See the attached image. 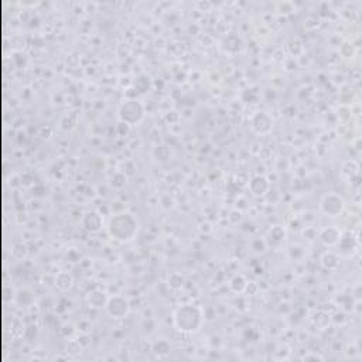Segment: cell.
Here are the masks:
<instances>
[{
  "instance_id": "obj_1",
  "label": "cell",
  "mask_w": 362,
  "mask_h": 362,
  "mask_svg": "<svg viewBox=\"0 0 362 362\" xmlns=\"http://www.w3.org/2000/svg\"><path fill=\"white\" fill-rule=\"evenodd\" d=\"M204 322V314L201 309L192 304H184L178 307L174 313V325L181 333H197Z\"/></svg>"
},
{
  "instance_id": "obj_2",
  "label": "cell",
  "mask_w": 362,
  "mask_h": 362,
  "mask_svg": "<svg viewBox=\"0 0 362 362\" xmlns=\"http://www.w3.org/2000/svg\"><path fill=\"white\" fill-rule=\"evenodd\" d=\"M107 231L118 241H130L137 232V221L130 212H119L111 218Z\"/></svg>"
},
{
  "instance_id": "obj_3",
  "label": "cell",
  "mask_w": 362,
  "mask_h": 362,
  "mask_svg": "<svg viewBox=\"0 0 362 362\" xmlns=\"http://www.w3.org/2000/svg\"><path fill=\"white\" fill-rule=\"evenodd\" d=\"M119 119L124 124H136L144 116V107L137 99H126L119 106Z\"/></svg>"
},
{
  "instance_id": "obj_4",
  "label": "cell",
  "mask_w": 362,
  "mask_h": 362,
  "mask_svg": "<svg viewBox=\"0 0 362 362\" xmlns=\"http://www.w3.org/2000/svg\"><path fill=\"white\" fill-rule=\"evenodd\" d=\"M345 208L344 198L335 194V192H330L325 194L322 197L321 203H320V209L322 214H325L327 216H338L342 214V211Z\"/></svg>"
},
{
  "instance_id": "obj_5",
  "label": "cell",
  "mask_w": 362,
  "mask_h": 362,
  "mask_svg": "<svg viewBox=\"0 0 362 362\" xmlns=\"http://www.w3.org/2000/svg\"><path fill=\"white\" fill-rule=\"evenodd\" d=\"M129 301L122 297V296H113L107 299V303L105 305V310L112 318H123L129 313Z\"/></svg>"
},
{
  "instance_id": "obj_6",
  "label": "cell",
  "mask_w": 362,
  "mask_h": 362,
  "mask_svg": "<svg viewBox=\"0 0 362 362\" xmlns=\"http://www.w3.org/2000/svg\"><path fill=\"white\" fill-rule=\"evenodd\" d=\"M286 237H287V232H286V228L282 225H275L272 226L267 235H266V242L272 245V246H279L282 245L284 241H286Z\"/></svg>"
},
{
  "instance_id": "obj_7",
  "label": "cell",
  "mask_w": 362,
  "mask_h": 362,
  "mask_svg": "<svg viewBox=\"0 0 362 362\" xmlns=\"http://www.w3.org/2000/svg\"><path fill=\"white\" fill-rule=\"evenodd\" d=\"M318 238H320V241H321L324 245L333 246V245H337V243H338L339 238H341V231H339L338 228H335V226H328V228H324V229L320 232Z\"/></svg>"
},
{
  "instance_id": "obj_8",
  "label": "cell",
  "mask_w": 362,
  "mask_h": 362,
  "mask_svg": "<svg viewBox=\"0 0 362 362\" xmlns=\"http://www.w3.org/2000/svg\"><path fill=\"white\" fill-rule=\"evenodd\" d=\"M249 188L255 195H265L266 192L269 191L270 184H269V180L263 175H255L249 183Z\"/></svg>"
},
{
  "instance_id": "obj_9",
  "label": "cell",
  "mask_w": 362,
  "mask_h": 362,
  "mask_svg": "<svg viewBox=\"0 0 362 362\" xmlns=\"http://www.w3.org/2000/svg\"><path fill=\"white\" fill-rule=\"evenodd\" d=\"M252 128H254L258 133H266V132H269L272 128L270 118H269L265 112H258L254 118H252Z\"/></svg>"
},
{
  "instance_id": "obj_10",
  "label": "cell",
  "mask_w": 362,
  "mask_h": 362,
  "mask_svg": "<svg viewBox=\"0 0 362 362\" xmlns=\"http://www.w3.org/2000/svg\"><path fill=\"white\" fill-rule=\"evenodd\" d=\"M85 229L89 232H98L101 229L102 226V218L101 215L95 212V211H89L84 215V220H82Z\"/></svg>"
},
{
  "instance_id": "obj_11",
  "label": "cell",
  "mask_w": 362,
  "mask_h": 362,
  "mask_svg": "<svg viewBox=\"0 0 362 362\" xmlns=\"http://www.w3.org/2000/svg\"><path fill=\"white\" fill-rule=\"evenodd\" d=\"M107 299H109V297H107L103 292L95 290V292H92V293L89 294L88 301H89V304L92 305V307H95V309H103V307L106 305Z\"/></svg>"
},
{
  "instance_id": "obj_12",
  "label": "cell",
  "mask_w": 362,
  "mask_h": 362,
  "mask_svg": "<svg viewBox=\"0 0 362 362\" xmlns=\"http://www.w3.org/2000/svg\"><path fill=\"white\" fill-rule=\"evenodd\" d=\"M338 260L339 259L337 255L333 254V252H327V254L322 255L321 263L325 269H328V270H334V269H337V267H338L339 265Z\"/></svg>"
},
{
  "instance_id": "obj_13",
  "label": "cell",
  "mask_w": 362,
  "mask_h": 362,
  "mask_svg": "<svg viewBox=\"0 0 362 362\" xmlns=\"http://www.w3.org/2000/svg\"><path fill=\"white\" fill-rule=\"evenodd\" d=\"M74 279L73 276L67 273V272H62L57 276V286L61 288V290H68V288L73 287Z\"/></svg>"
},
{
  "instance_id": "obj_14",
  "label": "cell",
  "mask_w": 362,
  "mask_h": 362,
  "mask_svg": "<svg viewBox=\"0 0 362 362\" xmlns=\"http://www.w3.org/2000/svg\"><path fill=\"white\" fill-rule=\"evenodd\" d=\"M231 287L233 292H242L246 287V280L242 276H235L231 280Z\"/></svg>"
},
{
  "instance_id": "obj_15",
  "label": "cell",
  "mask_w": 362,
  "mask_h": 362,
  "mask_svg": "<svg viewBox=\"0 0 362 362\" xmlns=\"http://www.w3.org/2000/svg\"><path fill=\"white\" fill-rule=\"evenodd\" d=\"M307 358H314V359H322L321 356H318V355H313V356H304V359H307Z\"/></svg>"
}]
</instances>
